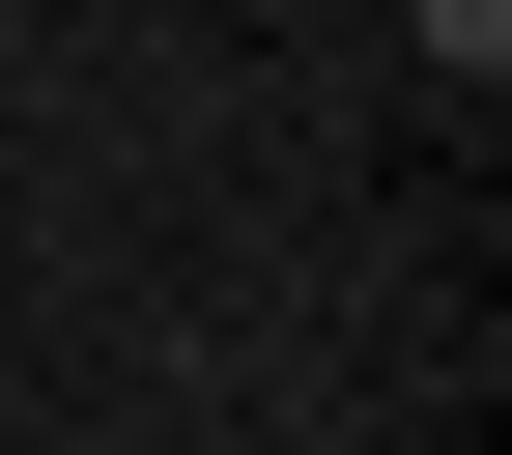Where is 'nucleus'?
Returning a JSON list of instances; mask_svg holds the SVG:
<instances>
[{
  "mask_svg": "<svg viewBox=\"0 0 512 455\" xmlns=\"http://www.w3.org/2000/svg\"><path fill=\"white\" fill-rule=\"evenodd\" d=\"M427 29V86H512V0H399Z\"/></svg>",
  "mask_w": 512,
  "mask_h": 455,
  "instance_id": "f257e3e1",
  "label": "nucleus"
}]
</instances>
